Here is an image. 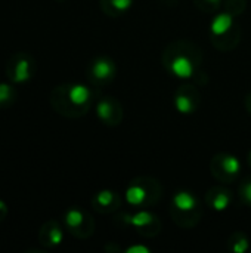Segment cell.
<instances>
[{
    "label": "cell",
    "instance_id": "obj_1",
    "mask_svg": "<svg viewBox=\"0 0 251 253\" xmlns=\"http://www.w3.org/2000/svg\"><path fill=\"white\" fill-rule=\"evenodd\" d=\"M52 108L68 119H78L87 114L93 102L92 90L80 83H62L50 92Z\"/></svg>",
    "mask_w": 251,
    "mask_h": 253
},
{
    "label": "cell",
    "instance_id": "obj_2",
    "mask_svg": "<svg viewBox=\"0 0 251 253\" xmlns=\"http://www.w3.org/2000/svg\"><path fill=\"white\" fill-rule=\"evenodd\" d=\"M163 65L175 77L191 79L203 64V53L189 40H175L163 52Z\"/></svg>",
    "mask_w": 251,
    "mask_h": 253
},
{
    "label": "cell",
    "instance_id": "obj_3",
    "mask_svg": "<svg viewBox=\"0 0 251 253\" xmlns=\"http://www.w3.org/2000/svg\"><path fill=\"white\" fill-rule=\"evenodd\" d=\"M170 216L180 228H194L203 218V209L198 199L189 191H179L170 203Z\"/></svg>",
    "mask_w": 251,
    "mask_h": 253
},
{
    "label": "cell",
    "instance_id": "obj_4",
    "mask_svg": "<svg viewBox=\"0 0 251 253\" xmlns=\"http://www.w3.org/2000/svg\"><path fill=\"white\" fill-rule=\"evenodd\" d=\"M163 197V187L158 179L139 176L126 190V202L136 209H146L157 205Z\"/></svg>",
    "mask_w": 251,
    "mask_h": 253
},
{
    "label": "cell",
    "instance_id": "obj_5",
    "mask_svg": "<svg viewBox=\"0 0 251 253\" xmlns=\"http://www.w3.org/2000/svg\"><path fill=\"white\" fill-rule=\"evenodd\" d=\"M64 225L75 239L86 240L95 233V219L80 208H70L64 213Z\"/></svg>",
    "mask_w": 251,
    "mask_h": 253
},
{
    "label": "cell",
    "instance_id": "obj_6",
    "mask_svg": "<svg viewBox=\"0 0 251 253\" xmlns=\"http://www.w3.org/2000/svg\"><path fill=\"white\" fill-rule=\"evenodd\" d=\"M210 172H212V175L219 182H222V184H232L240 176L241 163L232 154L219 153L210 162Z\"/></svg>",
    "mask_w": 251,
    "mask_h": 253
},
{
    "label": "cell",
    "instance_id": "obj_7",
    "mask_svg": "<svg viewBox=\"0 0 251 253\" xmlns=\"http://www.w3.org/2000/svg\"><path fill=\"white\" fill-rule=\"evenodd\" d=\"M36 62L28 52L13 53L6 64V76L13 84H22L28 82L34 74Z\"/></svg>",
    "mask_w": 251,
    "mask_h": 253
},
{
    "label": "cell",
    "instance_id": "obj_8",
    "mask_svg": "<svg viewBox=\"0 0 251 253\" xmlns=\"http://www.w3.org/2000/svg\"><path fill=\"white\" fill-rule=\"evenodd\" d=\"M120 221L126 225L133 227L136 233H139L143 237H155L161 231V221L158 219L157 215L148 211H141L133 215L121 213Z\"/></svg>",
    "mask_w": 251,
    "mask_h": 253
},
{
    "label": "cell",
    "instance_id": "obj_9",
    "mask_svg": "<svg viewBox=\"0 0 251 253\" xmlns=\"http://www.w3.org/2000/svg\"><path fill=\"white\" fill-rule=\"evenodd\" d=\"M115 74L117 65L108 56H98L87 67V79L93 86H105L111 83Z\"/></svg>",
    "mask_w": 251,
    "mask_h": 253
},
{
    "label": "cell",
    "instance_id": "obj_10",
    "mask_svg": "<svg viewBox=\"0 0 251 253\" xmlns=\"http://www.w3.org/2000/svg\"><path fill=\"white\" fill-rule=\"evenodd\" d=\"M201 105V92L194 84H182L175 93V107L180 114H194Z\"/></svg>",
    "mask_w": 251,
    "mask_h": 253
},
{
    "label": "cell",
    "instance_id": "obj_11",
    "mask_svg": "<svg viewBox=\"0 0 251 253\" xmlns=\"http://www.w3.org/2000/svg\"><path fill=\"white\" fill-rule=\"evenodd\" d=\"M96 116L107 126H118L123 122V107L115 98L105 96L96 104Z\"/></svg>",
    "mask_w": 251,
    "mask_h": 253
},
{
    "label": "cell",
    "instance_id": "obj_12",
    "mask_svg": "<svg viewBox=\"0 0 251 253\" xmlns=\"http://www.w3.org/2000/svg\"><path fill=\"white\" fill-rule=\"evenodd\" d=\"M92 206L98 213H114L121 206V197L112 190H102L92 197Z\"/></svg>",
    "mask_w": 251,
    "mask_h": 253
},
{
    "label": "cell",
    "instance_id": "obj_13",
    "mask_svg": "<svg viewBox=\"0 0 251 253\" xmlns=\"http://www.w3.org/2000/svg\"><path fill=\"white\" fill-rule=\"evenodd\" d=\"M206 203L215 212H223L232 203V193L222 185L212 187L206 194Z\"/></svg>",
    "mask_w": 251,
    "mask_h": 253
},
{
    "label": "cell",
    "instance_id": "obj_14",
    "mask_svg": "<svg viewBox=\"0 0 251 253\" xmlns=\"http://www.w3.org/2000/svg\"><path fill=\"white\" fill-rule=\"evenodd\" d=\"M64 240V230L56 221H47L38 231V242L44 248H56Z\"/></svg>",
    "mask_w": 251,
    "mask_h": 253
},
{
    "label": "cell",
    "instance_id": "obj_15",
    "mask_svg": "<svg viewBox=\"0 0 251 253\" xmlns=\"http://www.w3.org/2000/svg\"><path fill=\"white\" fill-rule=\"evenodd\" d=\"M241 40V31H240V25L235 24L231 30H228L226 33L220 34V36H213L212 37V43L213 46L220 50V52H232Z\"/></svg>",
    "mask_w": 251,
    "mask_h": 253
},
{
    "label": "cell",
    "instance_id": "obj_16",
    "mask_svg": "<svg viewBox=\"0 0 251 253\" xmlns=\"http://www.w3.org/2000/svg\"><path fill=\"white\" fill-rule=\"evenodd\" d=\"M99 6L105 15L118 18L132 9L133 0H99Z\"/></svg>",
    "mask_w": 251,
    "mask_h": 253
},
{
    "label": "cell",
    "instance_id": "obj_17",
    "mask_svg": "<svg viewBox=\"0 0 251 253\" xmlns=\"http://www.w3.org/2000/svg\"><path fill=\"white\" fill-rule=\"evenodd\" d=\"M237 18H234L231 13L228 12H222L219 15L215 16V19L212 21V25H210V33H212V37L213 36H220L223 33H226L228 30H231L237 21Z\"/></svg>",
    "mask_w": 251,
    "mask_h": 253
},
{
    "label": "cell",
    "instance_id": "obj_18",
    "mask_svg": "<svg viewBox=\"0 0 251 253\" xmlns=\"http://www.w3.org/2000/svg\"><path fill=\"white\" fill-rule=\"evenodd\" d=\"M226 246L229 251L237 253H246L250 249V240L246 237L244 233L241 231H235L229 236L228 242H226Z\"/></svg>",
    "mask_w": 251,
    "mask_h": 253
},
{
    "label": "cell",
    "instance_id": "obj_19",
    "mask_svg": "<svg viewBox=\"0 0 251 253\" xmlns=\"http://www.w3.org/2000/svg\"><path fill=\"white\" fill-rule=\"evenodd\" d=\"M16 101V90L13 83H0V108H7Z\"/></svg>",
    "mask_w": 251,
    "mask_h": 253
},
{
    "label": "cell",
    "instance_id": "obj_20",
    "mask_svg": "<svg viewBox=\"0 0 251 253\" xmlns=\"http://www.w3.org/2000/svg\"><path fill=\"white\" fill-rule=\"evenodd\" d=\"M223 6H225V12L231 13L234 18H238L246 10L247 0H223Z\"/></svg>",
    "mask_w": 251,
    "mask_h": 253
},
{
    "label": "cell",
    "instance_id": "obj_21",
    "mask_svg": "<svg viewBox=\"0 0 251 253\" xmlns=\"http://www.w3.org/2000/svg\"><path fill=\"white\" fill-rule=\"evenodd\" d=\"M195 6L206 12V13H215L223 6V0H194Z\"/></svg>",
    "mask_w": 251,
    "mask_h": 253
},
{
    "label": "cell",
    "instance_id": "obj_22",
    "mask_svg": "<svg viewBox=\"0 0 251 253\" xmlns=\"http://www.w3.org/2000/svg\"><path fill=\"white\" fill-rule=\"evenodd\" d=\"M238 193H240L241 202H243L246 206L251 208V176H249L247 179H244V181L240 184Z\"/></svg>",
    "mask_w": 251,
    "mask_h": 253
},
{
    "label": "cell",
    "instance_id": "obj_23",
    "mask_svg": "<svg viewBox=\"0 0 251 253\" xmlns=\"http://www.w3.org/2000/svg\"><path fill=\"white\" fill-rule=\"evenodd\" d=\"M6 215H7V206L3 200H0V222L6 218Z\"/></svg>",
    "mask_w": 251,
    "mask_h": 253
},
{
    "label": "cell",
    "instance_id": "obj_24",
    "mask_svg": "<svg viewBox=\"0 0 251 253\" xmlns=\"http://www.w3.org/2000/svg\"><path fill=\"white\" fill-rule=\"evenodd\" d=\"M135 252L148 253L149 252V249H146V248H143V246H136V248H130V249H127V253H135Z\"/></svg>",
    "mask_w": 251,
    "mask_h": 253
},
{
    "label": "cell",
    "instance_id": "obj_25",
    "mask_svg": "<svg viewBox=\"0 0 251 253\" xmlns=\"http://www.w3.org/2000/svg\"><path fill=\"white\" fill-rule=\"evenodd\" d=\"M246 108H247L249 114H251V92L247 95V98H246Z\"/></svg>",
    "mask_w": 251,
    "mask_h": 253
},
{
    "label": "cell",
    "instance_id": "obj_26",
    "mask_svg": "<svg viewBox=\"0 0 251 253\" xmlns=\"http://www.w3.org/2000/svg\"><path fill=\"white\" fill-rule=\"evenodd\" d=\"M249 165H250V168H251V150H250V153H249Z\"/></svg>",
    "mask_w": 251,
    "mask_h": 253
}]
</instances>
